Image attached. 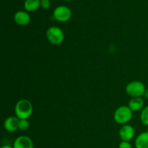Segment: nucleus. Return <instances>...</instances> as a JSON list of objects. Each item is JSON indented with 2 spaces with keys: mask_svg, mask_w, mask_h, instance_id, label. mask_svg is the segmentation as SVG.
I'll return each mask as SVG.
<instances>
[{
  "mask_svg": "<svg viewBox=\"0 0 148 148\" xmlns=\"http://www.w3.org/2000/svg\"><path fill=\"white\" fill-rule=\"evenodd\" d=\"M14 20L19 25H27L30 22V16L27 12L20 10L14 14Z\"/></svg>",
  "mask_w": 148,
  "mask_h": 148,
  "instance_id": "8",
  "label": "nucleus"
},
{
  "mask_svg": "<svg viewBox=\"0 0 148 148\" xmlns=\"http://www.w3.org/2000/svg\"><path fill=\"white\" fill-rule=\"evenodd\" d=\"M128 106L133 112L142 111L144 108V100L141 97L132 98L129 101Z\"/></svg>",
  "mask_w": 148,
  "mask_h": 148,
  "instance_id": "10",
  "label": "nucleus"
},
{
  "mask_svg": "<svg viewBox=\"0 0 148 148\" xmlns=\"http://www.w3.org/2000/svg\"><path fill=\"white\" fill-rule=\"evenodd\" d=\"M119 148H132L130 142L121 141L119 145Z\"/></svg>",
  "mask_w": 148,
  "mask_h": 148,
  "instance_id": "16",
  "label": "nucleus"
},
{
  "mask_svg": "<svg viewBox=\"0 0 148 148\" xmlns=\"http://www.w3.org/2000/svg\"><path fill=\"white\" fill-rule=\"evenodd\" d=\"M146 90L145 85L140 81H132L126 86V92L132 98L142 97Z\"/></svg>",
  "mask_w": 148,
  "mask_h": 148,
  "instance_id": "4",
  "label": "nucleus"
},
{
  "mask_svg": "<svg viewBox=\"0 0 148 148\" xmlns=\"http://www.w3.org/2000/svg\"><path fill=\"white\" fill-rule=\"evenodd\" d=\"M19 119L17 116H10L4 122V128L9 132H14L18 130Z\"/></svg>",
  "mask_w": 148,
  "mask_h": 148,
  "instance_id": "9",
  "label": "nucleus"
},
{
  "mask_svg": "<svg viewBox=\"0 0 148 148\" xmlns=\"http://www.w3.org/2000/svg\"><path fill=\"white\" fill-rule=\"evenodd\" d=\"M53 17L58 22L65 23L70 20L72 17V11L66 6H58L53 10Z\"/></svg>",
  "mask_w": 148,
  "mask_h": 148,
  "instance_id": "5",
  "label": "nucleus"
},
{
  "mask_svg": "<svg viewBox=\"0 0 148 148\" xmlns=\"http://www.w3.org/2000/svg\"><path fill=\"white\" fill-rule=\"evenodd\" d=\"M33 111V105L27 99L20 100L14 107V114L19 119H27L31 116Z\"/></svg>",
  "mask_w": 148,
  "mask_h": 148,
  "instance_id": "1",
  "label": "nucleus"
},
{
  "mask_svg": "<svg viewBox=\"0 0 148 148\" xmlns=\"http://www.w3.org/2000/svg\"><path fill=\"white\" fill-rule=\"evenodd\" d=\"M64 1H72V0H64Z\"/></svg>",
  "mask_w": 148,
  "mask_h": 148,
  "instance_id": "19",
  "label": "nucleus"
},
{
  "mask_svg": "<svg viewBox=\"0 0 148 148\" xmlns=\"http://www.w3.org/2000/svg\"><path fill=\"white\" fill-rule=\"evenodd\" d=\"M40 7V0H25L24 8L26 12H32L36 11Z\"/></svg>",
  "mask_w": 148,
  "mask_h": 148,
  "instance_id": "12",
  "label": "nucleus"
},
{
  "mask_svg": "<svg viewBox=\"0 0 148 148\" xmlns=\"http://www.w3.org/2000/svg\"><path fill=\"white\" fill-rule=\"evenodd\" d=\"M47 40L51 44L58 46L63 43L64 40V31L57 26H51L47 29L46 33Z\"/></svg>",
  "mask_w": 148,
  "mask_h": 148,
  "instance_id": "3",
  "label": "nucleus"
},
{
  "mask_svg": "<svg viewBox=\"0 0 148 148\" xmlns=\"http://www.w3.org/2000/svg\"><path fill=\"white\" fill-rule=\"evenodd\" d=\"M144 96L146 99H148V89H146L145 92V94H144Z\"/></svg>",
  "mask_w": 148,
  "mask_h": 148,
  "instance_id": "18",
  "label": "nucleus"
},
{
  "mask_svg": "<svg viewBox=\"0 0 148 148\" xmlns=\"http://www.w3.org/2000/svg\"><path fill=\"white\" fill-rule=\"evenodd\" d=\"M1 148H14L13 146L10 145H2Z\"/></svg>",
  "mask_w": 148,
  "mask_h": 148,
  "instance_id": "17",
  "label": "nucleus"
},
{
  "mask_svg": "<svg viewBox=\"0 0 148 148\" xmlns=\"http://www.w3.org/2000/svg\"><path fill=\"white\" fill-rule=\"evenodd\" d=\"M33 140L27 136L22 135L15 139L13 143L14 148H33Z\"/></svg>",
  "mask_w": 148,
  "mask_h": 148,
  "instance_id": "7",
  "label": "nucleus"
},
{
  "mask_svg": "<svg viewBox=\"0 0 148 148\" xmlns=\"http://www.w3.org/2000/svg\"><path fill=\"white\" fill-rule=\"evenodd\" d=\"M134 145L136 148H148V132H143L136 137Z\"/></svg>",
  "mask_w": 148,
  "mask_h": 148,
  "instance_id": "11",
  "label": "nucleus"
},
{
  "mask_svg": "<svg viewBox=\"0 0 148 148\" xmlns=\"http://www.w3.org/2000/svg\"><path fill=\"white\" fill-rule=\"evenodd\" d=\"M140 120L144 125L148 127V106L145 107L140 114Z\"/></svg>",
  "mask_w": 148,
  "mask_h": 148,
  "instance_id": "13",
  "label": "nucleus"
},
{
  "mask_svg": "<svg viewBox=\"0 0 148 148\" xmlns=\"http://www.w3.org/2000/svg\"><path fill=\"white\" fill-rule=\"evenodd\" d=\"M135 134V130L132 126L130 124H124L120 128L119 132V136L121 141L130 142L134 138Z\"/></svg>",
  "mask_w": 148,
  "mask_h": 148,
  "instance_id": "6",
  "label": "nucleus"
},
{
  "mask_svg": "<svg viewBox=\"0 0 148 148\" xmlns=\"http://www.w3.org/2000/svg\"><path fill=\"white\" fill-rule=\"evenodd\" d=\"M133 117V111L128 106H121L115 111L114 119L119 124H127Z\"/></svg>",
  "mask_w": 148,
  "mask_h": 148,
  "instance_id": "2",
  "label": "nucleus"
},
{
  "mask_svg": "<svg viewBox=\"0 0 148 148\" xmlns=\"http://www.w3.org/2000/svg\"><path fill=\"white\" fill-rule=\"evenodd\" d=\"M30 127V123L27 121V119H20L18 124V130L21 131H25L28 130Z\"/></svg>",
  "mask_w": 148,
  "mask_h": 148,
  "instance_id": "14",
  "label": "nucleus"
},
{
  "mask_svg": "<svg viewBox=\"0 0 148 148\" xmlns=\"http://www.w3.org/2000/svg\"><path fill=\"white\" fill-rule=\"evenodd\" d=\"M51 6L50 0H40V7L43 10H48Z\"/></svg>",
  "mask_w": 148,
  "mask_h": 148,
  "instance_id": "15",
  "label": "nucleus"
}]
</instances>
